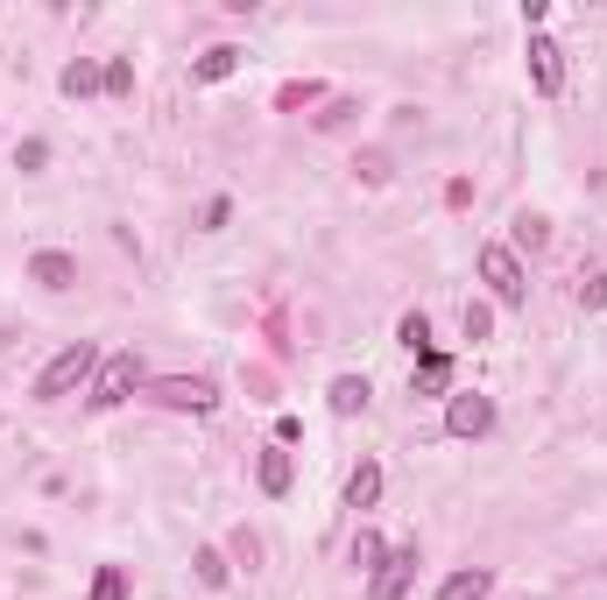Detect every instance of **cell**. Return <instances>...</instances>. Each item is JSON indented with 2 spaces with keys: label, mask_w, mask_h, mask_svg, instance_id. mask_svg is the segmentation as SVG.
Masks as SVG:
<instances>
[{
  "label": "cell",
  "mask_w": 607,
  "mask_h": 600,
  "mask_svg": "<svg viewBox=\"0 0 607 600\" xmlns=\"http://www.w3.org/2000/svg\"><path fill=\"white\" fill-rule=\"evenodd\" d=\"M516 241L523 247H544V241H552V226H544V220H516Z\"/></svg>",
  "instance_id": "603a6c76"
},
{
  "label": "cell",
  "mask_w": 607,
  "mask_h": 600,
  "mask_svg": "<svg viewBox=\"0 0 607 600\" xmlns=\"http://www.w3.org/2000/svg\"><path fill=\"white\" fill-rule=\"evenodd\" d=\"M92 600H127V572H121V566H100V579H92Z\"/></svg>",
  "instance_id": "ac0fdd59"
},
{
  "label": "cell",
  "mask_w": 607,
  "mask_h": 600,
  "mask_svg": "<svg viewBox=\"0 0 607 600\" xmlns=\"http://www.w3.org/2000/svg\"><path fill=\"white\" fill-rule=\"evenodd\" d=\"M600 304H607V268H594V276L579 283V312H600Z\"/></svg>",
  "instance_id": "7402d4cb"
},
{
  "label": "cell",
  "mask_w": 607,
  "mask_h": 600,
  "mask_svg": "<svg viewBox=\"0 0 607 600\" xmlns=\"http://www.w3.org/2000/svg\"><path fill=\"white\" fill-rule=\"evenodd\" d=\"M106 92H113V100L135 92V64H127V57H113V64H106Z\"/></svg>",
  "instance_id": "d6986e66"
},
{
  "label": "cell",
  "mask_w": 607,
  "mask_h": 600,
  "mask_svg": "<svg viewBox=\"0 0 607 600\" xmlns=\"http://www.w3.org/2000/svg\"><path fill=\"white\" fill-rule=\"evenodd\" d=\"M460 325H466V339L481 346L487 333H495V312H487V304H466V318H460Z\"/></svg>",
  "instance_id": "44dd1931"
},
{
  "label": "cell",
  "mask_w": 607,
  "mask_h": 600,
  "mask_svg": "<svg viewBox=\"0 0 607 600\" xmlns=\"http://www.w3.org/2000/svg\"><path fill=\"white\" fill-rule=\"evenodd\" d=\"M234 71H240V50H234V43H213V50L192 64V79H198V85H219V79H234Z\"/></svg>",
  "instance_id": "30bf717a"
},
{
  "label": "cell",
  "mask_w": 607,
  "mask_h": 600,
  "mask_svg": "<svg viewBox=\"0 0 607 600\" xmlns=\"http://www.w3.org/2000/svg\"><path fill=\"white\" fill-rule=\"evenodd\" d=\"M487 431H495V403L481 389H460L445 403V438H487Z\"/></svg>",
  "instance_id": "5b68a950"
},
{
  "label": "cell",
  "mask_w": 607,
  "mask_h": 600,
  "mask_svg": "<svg viewBox=\"0 0 607 600\" xmlns=\"http://www.w3.org/2000/svg\"><path fill=\"white\" fill-rule=\"evenodd\" d=\"M481 283L495 289L502 304H523V297H529V283H523V262H516V247H502V241H487V247H481Z\"/></svg>",
  "instance_id": "277c9868"
},
{
  "label": "cell",
  "mask_w": 607,
  "mask_h": 600,
  "mask_svg": "<svg viewBox=\"0 0 607 600\" xmlns=\"http://www.w3.org/2000/svg\"><path fill=\"white\" fill-rule=\"evenodd\" d=\"M487 587H495V572H487V566H466V572H452L445 587H439V600H487Z\"/></svg>",
  "instance_id": "8fae6325"
},
{
  "label": "cell",
  "mask_w": 607,
  "mask_h": 600,
  "mask_svg": "<svg viewBox=\"0 0 607 600\" xmlns=\"http://www.w3.org/2000/svg\"><path fill=\"white\" fill-rule=\"evenodd\" d=\"M395 339H403L410 354H431V318H424V312H403V325H395Z\"/></svg>",
  "instance_id": "2e32d148"
},
{
  "label": "cell",
  "mask_w": 607,
  "mask_h": 600,
  "mask_svg": "<svg viewBox=\"0 0 607 600\" xmlns=\"http://www.w3.org/2000/svg\"><path fill=\"white\" fill-rule=\"evenodd\" d=\"M85 375H100V346L92 339H71L64 354H56L43 375H35V396L56 403V396H71V389H85Z\"/></svg>",
  "instance_id": "6da1fadb"
},
{
  "label": "cell",
  "mask_w": 607,
  "mask_h": 600,
  "mask_svg": "<svg viewBox=\"0 0 607 600\" xmlns=\"http://www.w3.org/2000/svg\"><path fill=\"white\" fill-rule=\"evenodd\" d=\"M261 495H290V452H282V445H269V452H261Z\"/></svg>",
  "instance_id": "4fadbf2b"
},
{
  "label": "cell",
  "mask_w": 607,
  "mask_h": 600,
  "mask_svg": "<svg viewBox=\"0 0 607 600\" xmlns=\"http://www.w3.org/2000/svg\"><path fill=\"white\" fill-rule=\"evenodd\" d=\"M410 579H416V545L389 551L382 566H374V579H368V600H403V593H410Z\"/></svg>",
  "instance_id": "52a82bcc"
},
{
  "label": "cell",
  "mask_w": 607,
  "mask_h": 600,
  "mask_svg": "<svg viewBox=\"0 0 607 600\" xmlns=\"http://www.w3.org/2000/svg\"><path fill=\"white\" fill-rule=\"evenodd\" d=\"M374 495H382V467H374V459H360L353 480H347V509H374Z\"/></svg>",
  "instance_id": "7c38bea8"
},
{
  "label": "cell",
  "mask_w": 607,
  "mask_h": 600,
  "mask_svg": "<svg viewBox=\"0 0 607 600\" xmlns=\"http://www.w3.org/2000/svg\"><path fill=\"white\" fill-rule=\"evenodd\" d=\"M382 558H389V551H382V537H374V530H360V537H353V566H360V572L382 566Z\"/></svg>",
  "instance_id": "ffe728a7"
},
{
  "label": "cell",
  "mask_w": 607,
  "mask_h": 600,
  "mask_svg": "<svg viewBox=\"0 0 607 600\" xmlns=\"http://www.w3.org/2000/svg\"><path fill=\"white\" fill-rule=\"evenodd\" d=\"M148 403H163V410H192V417H213L219 410V389L205 375H169L148 389Z\"/></svg>",
  "instance_id": "3957f363"
},
{
  "label": "cell",
  "mask_w": 607,
  "mask_h": 600,
  "mask_svg": "<svg viewBox=\"0 0 607 600\" xmlns=\"http://www.w3.org/2000/svg\"><path fill=\"white\" fill-rule=\"evenodd\" d=\"M135 389H142V354H135V346H121V354L100 360V375H92L85 403H92V410H113V403H127Z\"/></svg>",
  "instance_id": "7a4b0ae2"
},
{
  "label": "cell",
  "mask_w": 607,
  "mask_h": 600,
  "mask_svg": "<svg viewBox=\"0 0 607 600\" xmlns=\"http://www.w3.org/2000/svg\"><path fill=\"white\" fill-rule=\"evenodd\" d=\"M332 410H339V417H360V410H368V375H339V382H332Z\"/></svg>",
  "instance_id": "5bb4252c"
},
{
  "label": "cell",
  "mask_w": 607,
  "mask_h": 600,
  "mask_svg": "<svg viewBox=\"0 0 607 600\" xmlns=\"http://www.w3.org/2000/svg\"><path fill=\"white\" fill-rule=\"evenodd\" d=\"M64 100H92V92H106V64H92V57H79V64H64Z\"/></svg>",
  "instance_id": "9c48e42d"
},
{
  "label": "cell",
  "mask_w": 607,
  "mask_h": 600,
  "mask_svg": "<svg viewBox=\"0 0 607 600\" xmlns=\"http://www.w3.org/2000/svg\"><path fill=\"white\" fill-rule=\"evenodd\" d=\"M529 85H537V100H558L565 92V50L552 35H529Z\"/></svg>",
  "instance_id": "8992f818"
},
{
  "label": "cell",
  "mask_w": 607,
  "mask_h": 600,
  "mask_svg": "<svg viewBox=\"0 0 607 600\" xmlns=\"http://www.w3.org/2000/svg\"><path fill=\"white\" fill-rule=\"evenodd\" d=\"M192 572H198V587H213V593L226 587V558H219L213 545H205V551H192Z\"/></svg>",
  "instance_id": "e0dca14e"
},
{
  "label": "cell",
  "mask_w": 607,
  "mask_h": 600,
  "mask_svg": "<svg viewBox=\"0 0 607 600\" xmlns=\"http://www.w3.org/2000/svg\"><path fill=\"white\" fill-rule=\"evenodd\" d=\"M29 283H43V289H71V283H79V262L56 255V247H43V255H29Z\"/></svg>",
  "instance_id": "ba28073f"
},
{
  "label": "cell",
  "mask_w": 607,
  "mask_h": 600,
  "mask_svg": "<svg viewBox=\"0 0 607 600\" xmlns=\"http://www.w3.org/2000/svg\"><path fill=\"white\" fill-rule=\"evenodd\" d=\"M452 382V360L445 354H424V367H416V396H439Z\"/></svg>",
  "instance_id": "9a60e30c"
},
{
  "label": "cell",
  "mask_w": 607,
  "mask_h": 600,
  "mask_svg": "<svg viewBox=\"0 0 607 600\" xmlns=\"http://www.w3.org/2000/svg\"><path fill=\"white\" fill-rule=\"evenodd\" d=\"M50 163V142H22V156H14V170H43Z\"/></svg>",
  "instance_id": "cb8c5ba5"
}]
</instances>
